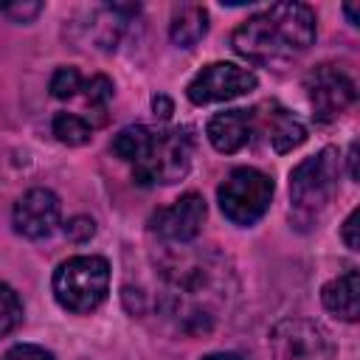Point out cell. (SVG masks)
<instances>
[{
	"label": "cell",
	"mask_w": 360,
	"mask_h": 360,
	"mask_svg": "<svg viewBox=\"0 0 360 360\" xmlns=\"http://www.w3.org/2000/svg\"><path fill=\"white\" fill-rule=\"evenodd\" d=\"M84 96H87V104L101 112V121H104V110H107V101L112 98V82L107 76H93L87 84H84Z\"/></svg>",
	"instance_id": "ffe728a7"
},
{
	"label": "cell",
	"mask_w": 360,
	"mask_h": 360,
	"mask_svg": "<svg viewBox=\"0 0 360 360\" xmlns=\"http://www.w3.org/2000/svg\"><path fill=\"white\" fill-rule=\"evenodd\" d=\"M304 90L318 121H335L357 96L354 82L338 65H318L304 76Z\"/></svg>",
	"instance_id": "ba28073f"
},
{
	"label": "cell",
	"mask_w": 360,
	"mask_h": 360,
	"mask_svg": "<svg viewBox=\"0 0 360 360\" xmlns=\"http://www.w3.org/2000/svg\"><path fill=\"white\" fill-rule=\"evenodd\" d=\"M315 42V11L304 3H276L248 17L231 37L239 56L250 62H281Z\"/></svg>",
	"instance_id": "7a4b0ae2"
},
{
	"label": "cell",
	"mask_w": 360,
	"mask_h": 360,
	"mask_svg": "<svg viewBox=\"0 0 360 360\" xmlns=\"http://www.w3.org/2000/svg\"><path fill=\"white\" fill-rule=\"evenodd\" d=\"M202 360H245V357L233 354V352H214V354H205Z\"/></svg>",
	"instance_id": "4316f807"
},
{
	"label": "cell",
	"mask_w": 360,
	"mask_h": 360,
	"mask_svg": "<svg viewBox=\"0 0 360 360\" xmlns=\"http://www.w3.org/2000/svg\"><path fill=\"white\" fill-rule=\"evenodd\" d=\"M53 135L59 143H68V146H82L90 141V124L73 112H56L53 115V124H51Z\"/></svg>",
	"instance_id": "2e32d148"
},
{
	"label": "cell",
	"mask_w": 360,
	"mask_h": 360,
	"mask_svg": "<svg viewBox=\"0 0 360 360\" xmlns=\"http://www.w3.org/2000/svg\"><path fill=\"white\" fill-rule=\"evenodd\" d=\"M3 360H56L48 349H42V346H34V343H17V346H11L6 354H3Z\"/></svg>",
	"instance_id": "7402d4cb"
},
{
	"label": "cell",
	"mask_w": 360,
	"mask_h": 360,
	"mask_svg": "<svg viewBox=\"0 0 360 360\" xmlns=\"http://www.w3.org/2000/svg\"><path fill=\"white\" fill-rule=\"evenodd\" d=\"M205 222V200L197 191L183 194L166 208H158L149 219L152 233H158L166 242H191Z\"/></svg>",
	"instance_id": "30bf717a"
},
{
	"label": "cell",
	"mask_w": 360,
	"mask_h": 360,
	"mask_svg": "<svg viewBox=\"0 0 360 360\" xmlns=\"http://www.w3.org/2000/svg\"><path fill=\"white\" fill-rule=\"evenodd\" d=\"M273 360H332L335 346L329 335L309 321L287 318L278 321L267 338Z\"/></svg>",
	"instance_id": "52a82bcc"
},
{
	"label": "cell",
	"mask_w": 360,
	"mask_h": 360,
	"mask_svg": "<svg viewBox=\"0 0 360 360\" xmlns=\"http://www.w3.org/2000/svg\"><path fill=\"white\" fill-rule=\"evenodd\" d=\"M321 298L332 315H338L343 321H357V315H360V276H357V270H346L338 278L326 281L321 290Z\"/></svg>",
	"instance_id": "4fadbf2b"
},
{
	"label": "cell",
	"mask_w": 360,
	"mask_h": 360,
	"mask_svg": "<svg viewBox=\"0 0 360 360\" xmlns=\"http://www.w3.org/2000/svg\"><path fill=\"white\" fill-rule=\"evenodd\" d=\"M20 321H22V301L6 281H0V338L17 329Z\"/></svg>",
	"instance_id": "ac0fdd59"
},
{
	"label": "cell",
	"mask_w": 360,
	"mask_h": 360,
	"mask_svg": "<svg viewBox=\"0 0 360 360\" xmlns=\"http://www.w3.org/2000/svg\"><path fill=\"white\" fill-rule=\"evenodd\" d=\"M48 87H51L53 98H73L82 90V76L76 68H56Z\"/></svg>",
	"instance_id": "d6986e66"
},
{
	"label": "cell",
	"mask_w": 360,
	"mask_h": 360,
	"mask_svg": "<svg viewBox=\"0 0 360 360\" xmlns=\"http://www.w3.org/2000/svg\"><path fill=\"white\" fill-rule=\"evenodd\" d=\"M208 31V11L200 3H180L172 11V22H169V37L174 45L180 48H191L197 45Z\"/></svg>",
	"instance_id": "5bb4252c"
},
{
	"label": "cell",
	"mask_w": 360,
	"mask_h": 360,
	"mask_svg": "<svg viewBox=\"0 0 360 360\" xmlns=\"http://www.w3.org/2000/svg\"><path fill=\"white\" fill-rule=\"evenodd\" d=\"M253 87H256V76L248 68L231 62H211L188 82L186 93L194 104H214V101L239 98Z\"/></svg>",
	"instance_id": "9c48e42d"
},
{
	"label": "cell",
	"mask_w": 360,
	"mask_h": 360,
	"mask_svg": "<svg viewBox=\"0 0 360 360\" xmlns=\"http://www.w3.org/2000/svg\"><path fill=\"white\" fill-rule=\"evenodd\" d=\"M146 141H149V127H141V124H135V127H124V129L115 135V141H112V152H115L121 160L135 163L138 155L143 152Z\"/></svg>",
	"instance_id": "e0dca14e"
},
{
	"label": "cell",
	"mask_w": 360,
	"mask_h": 360,
	"mask_svg": "<svg viewBox=\"0 0 360 360\" xmlns=\"http://www.w3.org/2000/svg\"><path fill=\"white\" fill-rule=\"evenodd\" d=\"M152 107H155V112H158L160 118H169V115H172V101H169L166 96H155V98H152Z\"/></svg>",
	"instance_id": "d4e9b609"
},
{
	"label": "cell",
	"mask_w": 360,
	"mask_h": 360,
	"mask_svg": "<svg viewBox=\"0 0 360 360\" xmlns=\"http://www.w3.org/2000/svg\"><path fill=\"white\" fill-rule=\"evenodd\" d=\"M267 129H270V143H273L276 152H290V149H295L298 143H304V138H307L304 124H301L292 112H287V110H281V107H276V104H270Z\"/></svg>",
	"instance_id": "9a60e30c"
},
{
	"label": "cell",
	"mask_w": 360,
	"mask_h": 360,
	"mask_svg": "<svg viewBox=\"0 0 360 360\" xmlns=\"http://www.w3.org/2000/svg\"><path fill=\"white\" fill-rule=\"evenodd\" d=\"M346 160H349V177H352V180H357V177H360V172H357V143H352V146H349Z\"/></svg>",
	"instance_id": "484cf974"
},
{
	"label": "cell",
	"mask_w": 360,
	"mask_h": 360,
	"mask_svg": "<svg viewBox=\"0 0 360 360\" xmlns=\"http://www.w3.org/2000/svg\"><path fill=\"white\" fill-rule=\"evenodd\" d=\"M93 233H96V222H93L90 217H73V219H68V225H65V236H68L70 242H87Z\"/></svg>",
	"instance_id": "603a6c76"
},
{
	"label": "cell",
	"mask_w": 360,
	"mask_h": 360,
	"mask_svg": "<svg viewBox=\"0 0 360 360\" xmlns=\"http://www.w3.org/2000/svg\"><path fill=\"white\" fill-rule=\"evenodd\" d=\"M14 231L28 239H45L59 225V197L48 188H31L14 202Z\"/></svg>",
	"instance_id": "8fae6325"
},
{
	"label": "cell",
	"mask_w": 360,
	"mask_h": 360,
	"mask_svg": "<svg viewBox=\"0 0 360 360\" xmlns=\"http://www.w3.org/2000/svg\"><path fill=\"white\" fill-rule=\"evenodd\" d=\"M253 110H225V112H217L208 127H205V135L211 141V146L217 152H239L242 146H248L250 135H253Z\"/></svg>",
	"instance_id": "7c38bea8"
},
{
	"label": "cell",
	"mask_w": 360,
	"mask_h": 360,
	"mask_svg": "<svg viewBox=\"0 0 360 360\" xmlns=\"http://www.w3.org/2000/svg\"><path fill=\"white\" fill-rule=\"evenodd\" d=\"M231 267L217 253H183L163 264L160 309L186 332H205L228 295Z\"/></svg>",
	"instance_id": "6da1fadb"
},
{
	"label": "cell",
	"mask_w": 360,
	"mask_h": 360,
	"mask_svg": "<svg viewBox=\"0 0 360 360\" xmlns=\"http://www.w3.org/2000/svg\"><path fill=\"white\" fill-rule=\"evenodd\" d=\"M0 11L17 22H31L39 11H42V3L37 0H22V3H0Z\"/></svg>",
	"instance_id": "44dd1931"
},
{
	"label": "cell",
	"mask_w": 360,
	"mask_h": 360,
	"mask_svg": "<svg viewBox=\"0 0 360 360\" xmlns=\"http://www.w3.org/2000/svg\"><path fill=\"white\" fill-rule=\"evenodd\" d=\"M191 166V138L186 129H149V141L132 163L138 186L177 183Z\"/></svg>",
	"instance_id": "277c9868"
},
{
	"label": "cell",
	"mask_w": 360,
	"mask_h": 360,
	"mask_svg": "<svg viewBox=\"0 0 360 360\" xmlns=\"http://www.w3.org/2000/svg\"><path fill=\"white\" fill-rule=\"evenodd\" d=\"M340 155L335 146H323L318 155L301 160L290 172V200L298 214H318L338 191Z\"/></svg>",
	"instance_id": "5b68a950"
},
{
	"label": "cell",
	"mask_w": 360,
	"mask_h": 360,
	"mask_svg": "<svg viewBox=\"0 0 360 360\" xmlns=\"http://www.w3.org/2000/svg\"><path fill=\"white\" fill-rule=\"evenodd\" d=\"M217 200L222 214L233 222V225H253L256 219L264 217V211L270 208L273 200V180L253 169V166H242L233 169L217 188Z\"/></svg>",
	"instance_id": "8992f818"
},
{
	"label": "cell",
	"mask_w": 360,
	"mask_h": 360,
	"mask_svg": "<svg viewBox=\"0 0 360 360\" xmlns=\"http://www.w3.org/2000/svg\"><path fill=\"white\" fill-rule=\"evenodd\" d=\"M357 219H360V211L354 208V211L346 217V222H343V242H346V248H352V250L360 248V239H357Z\"/></svg>",
	"instance_id": "cb8c5ba5"
},
{
	"label": "cell",
	"mask_w": 360,
	"mask_h": 360,
	"mask_svg": "<svg viewBox=\"0 0 360 360\" xmlns=\"http://www.w3.org/2000/svg\"><path fill=\"white\" fill-rule=\"evenodd\" d=\"M110 290V264L101 256H73L53 273V295L70 312L96 309Z\"/></svg>",
	"instance_id": "3957f363"
},
{
	"label": "cell",
	"mask_w": 360,
	"mask_h": 360,
	"mask_svg": "<svg viewBox=\"0 0 360 360\" xmlns=\"http://www.w3.org/2000/svg\"><path fill=\"white\" fill-rule=\"evenodd\" d=\"M343 11H346V17H349V22H352V25H357V22H360V17H357V6H354V3H346V6H343Z\"/></svg>",
	"instance_id": "83f0119b"
}]
</instances>
